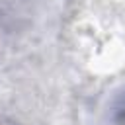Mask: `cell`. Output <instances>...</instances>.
<instances>
[{
  "instance_id": "cell-1",
  "label": "cell",
  "mask_w": 125,
  "mask_h": 125,
  "mask_svg": "<svg viewBox=\"0 0 125 125\" xmlns=\"http://www.w3.org/2000/svg\"><path fill=\"white\" fill-rule=\"evenodd\" d=\"M113 121H115V125H125V92L119 96V100H117V104H115Z\"/></svg>"
}]
</instances>
